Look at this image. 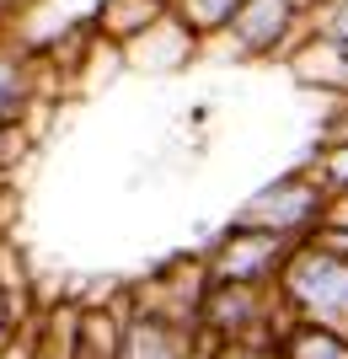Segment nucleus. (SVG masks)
<instances>
[{
    "label": "nucleus",
    "instance_id": "obj_1",
    "mask_svg": "<svg viewBox=\"0 0 348 359\" xmlns=\"http://www.w3.org/2000/svg\"><path fill=\"white\" fill-rule=\"evenodd\" d=\"M279 285H284V300L300 316L348 332V252L343 247H333L327 236L300 241V247L284 257Z\"/></svg>",
    "mask_w": 348,
    "mask_h": 359
},
{
    "label": "nucleus",
    "instance_id": "obj_2",
    "mask_svg": "<svg viewBox=\"0 0 348 359\" xmlns=\"http://www.w3.org/2000/svg\"><path fill=\"white\" fill-rule=\"evenodd\" d=\"M327 198L333 188L321 177H305V172H289L273 188H263L252 204L242 210V225H263V231H279V236H295L305 225L327 220Z\"/></svg>",
    "mask_w": 348,
    "mask_h": 359
},
{
    "label": "nucleus",
    "instance_id": "obj_3",
    "mask_svg": "<svg viewBox=\"0 0 348 359\" xmlns=\"http://www.w3.org/2000/svg\"><path fill=\"white\" fill-rule=\"evenodd\" d=\"M284 241L289 236H279V231L236 220V231H230V236L220 241V252H214V279H220V285H258V279H268L273 269H284V257H289Z\"/></svg>",
    "mask_w": 348,
    "mask_h": 359
},
{
    "label": "nucleus",
    "instance_id": "obj_4",
    "mask_svg": "<svg viewBox=\"0 0 348 359\" xmlns=\"http://www.w3.org/2000/svg\"><path fill=\"white\" fill-rule=\"evenodd\" d=\"M289 32H295V0H242V11L230 16L225 38L236 54L258 60V54H273Z\"/></svg>",
    "mask_w": 348,
    "mask_h": 359
},
{
    "label": "nucleus",
    "instance_id": "obj_5",
    "mask_svg": "<svg viewBox=\"0 0 348 359\" xmlns=\"http://www.w3.org/2000/svg\"><path fill=\"white\" fill-rule=\"evenodd\" d=\"M273 348H279V359H348V332L300 316V322H295Z\"/></svg>",
    "mask_w": 348,
    "mask_h": 359
},
{
    "label": "nucleus",
    "instance_id": "obj_6",
    "mask_svg": "<svg viewBox=\"0 0 348 359\" xmlns=\"http://www.w3.org/2000/svg\"><path fill=\"white\" fill-rule=\"evenodd\" d=\"M236 11H242V0H182V16L193 32H225Z\"/></svg>",
    "mask_w": 348,
    "mask_h": 359
},
{
    "label": "nucleus",
    "instance_id": "obj_7",
    "mask_svg": "<svg viewBox=\"0 0 348 359\" xmlns=\"http://www.w3.org/2000/svg\"><path fill=\"white\" fill-rule=\"evenodd\" d=\"M333 194H348V135L343 140H327V150H321V172H316Z\"/></svg>",
    "mask_w": 348,
    "mask_h": 359
},
{
    "label": "nucleus",
    "instance_id": "obj_8",
    "mask_svg": "<svg viewBox=\"0 0 348 359\" xmlns=\"http://www.w3.org/2000/svg\"><path fill=\"white\" fill-rule=\"evenodd\" d=\"M123 359H177V344H172L161 327H139L134 338H129V354Z\"/></svg>",
    "mask_w": 348,
    "mask_h": 359
},
{
    "label": "nucleus",
    "instance_id": "obj_9",
    "mask_svg": "<svg viewBox=\"0 0 348 359\" xmlns=\"http://www.w3.org/2000/svg\"><path fill=\"white\" fill-rule=\"evenodd\" d=\"M321 38H333V43L348 48V0H333V6L321 11Z\"/></svg>",
    "mask_w": 348,
    "mask_h": 359
},
{
    "label": "nucleus",
    "instance_id": "obj_10",
    "mask_svg": "<svg viewBox=\"0 0 348 359\" xmlns=\"http://www.w3.org/2000/svg\"><path fill=\"white\" fill-rule=\"evenodd\" d=\"M321 225H343V231H348V194L327 198V220H321Z\"/></svg>",
    "mask_w": 348,
    "mask_h": 359
},
{
    "label": "nucleus",
    "instance_id": "obj_11",
    "mask_svg": "<svg viewBox=\"0 0 348 359\" xmlns=\"http://www.w3.org/2000/svg\"><path fill=\"white\" fill-rule=\"evenodd\" d=\"M343 135H348V107H343V113L333 118V140H343Z\"/></svg>",
    "mask_w": 348,
    "mask_h": 359
}]
</instances>
